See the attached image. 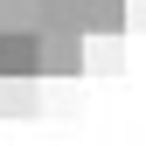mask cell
Masks as SVG:
<instances>
[{"label":"cell","mask_w":146,"mask_h":146,"mask_svg":"<svg viewBox=\"0 0 146 146\" xmlns=\"http://www.w3.org/2000/svg\"><path fill=\"white\" fill-rule=\"evenodd\" d=\"M35 70H49V77H77V70H84V35H42Z\"/></svg>","instance_id":"6da1fadb"},{"label":"cell","mask_w":146,"mask_h":146,"mask_svg":"<svg viewBox=\"0 0 146 146\" xmlns=\"http://www.w3.org/2000/svg\"><path fill=\"white\" fill-rule=\"evenodd\" d=\"M77 21H84V28H118V21H125V7H118V0H84Z\"/></svg>","instance_id":"7a4b0ae2"},{"label":"cell","mask_w":146,"mask_h":146,"mask_svg":"<svg viewBox=\"0 0 146 146\" xmlns=\"http://www.w3.org/2000/svg\"><path fill=\"white\" fill-rule=\"evenodd\" d=\"M0 70H21V77L35 70V42H28V35H21V42H7V49H0Z\"/></svg>","instance_id":"3957f363"}]
</instances>
